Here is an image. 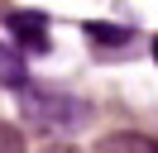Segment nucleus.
I'll list each match as a JSON object with an SVG mask.
<instances>
[{
	"label": "nucleus",
	"instance_id": "f03ea898",
	"mask_svg": "<svg viewBox=\"0 0 158 153\" xmlns=\"http://www.w3.org/2000/svg\"><path fill=\"white\" fill-rule=\"evenodd\" d=\"M10 34L19 38V48H29V53H48V19L34 14V10H15L10 14Z\"/></svg>",
	"mask_w": 158,
	"mask_h": 153
},
{
	"label": "nucleus",
	"instance_id": "39448f33",
	"mask_svg": "<svg viewBox=\"0 0 158 153\" xmlns=\"http://www.w3.org/2000/svg\"><path fill=\"white\" fill-rule=\"evenodd\" d=\"M86 38H96V43H106V48H120V43H129V29L106 24V19H86Z\"/></svg>",
	"mask_w": 158,
	"mask_h": 153
},
{
	"label": "nucleus",
	"instance_id": "423d86ee",
	"mask_svg": "<svg viewBox=\"0 0 158 153\" xmlns=\"http://www.w3.org/2000/svg\"><path fill=\"white\" fill-rule=\"evenodd\" d=\"M0 153H24V134L5 120H0Z\"/></svg>",
	"mask_w": 158,
	"mask_h": 153
},
{
	"label": "nucleus",
	"instance_id": "f257e3e1",
	"mask_svg": "<svg viewBox=\"0 0 158 153\" xmlns=\"http://www.w3.org/2000/svg\"><path fill=\"white\" fill-rule=\"evenodd\" d=\"M19 115L29 129H43V134H72L86 124V101H77V96L67 91H43V86H24L19 96Z\"/></svg>",
	"mask_w": 158,
	"mask_h": 153
},
{
	"label": "nucleus",
	"instance_id": "20e7f679",
	"mask_svg": "<svg viewBox=\"0 0 158 153\" xmlns=\"http://www.w3.org/2000/svg\"><path fill=\"white\" fill-rule=\"evenodd\" d=\"M24 81H29V67H24L19 48L0 43V86H19V91H24Z\"/></svg>",
	"mask_w": 158,
	"mask_h": 153
},
{
	"label": "nucleus",
	"instance_id": "7ed1b4c3",
	"mask_svg": "<svg viewBox=\"0 0 158 153\" xmlns=\"http://www.w3.org/2000/svg\"><path fill=\"white\" fill-rule=\"evenodd\" d=\"M96 153H158V143L148 134H134V129H120V134H106L96 143Z\"/></svg>",
	"mask_w": 158,
	"mask_h": 153
},
{
	"label": "nucleus",
	"instance_id": "0eeeda50",
	"mask_svg": "<svg viewBox=\"0 0 158 153\" xmlns=\"http://www.w3.org/2000/svg\"><path fill=\"white\" fill-rule=\"evenodd\" d=\"M43 153H77V148H67V143H48Z\"/></svg>",
	"mask_w": 158,
	"mask_h": 153
},
{
	"label": "nucleus",
	"instance_id": "6e6552de",
	"mask_svg": "<svg viewBox=\"0 0 158 153\" xmlns=\"http://www.w3.org/2000/svg\"><path fill=\"white\" fill-rule=\"evenodd\" d=\"M153 57H158V38H153Z\"/></svg>",
	"mask_w": 158,
	"mask_h": 153
}]
</instances>
